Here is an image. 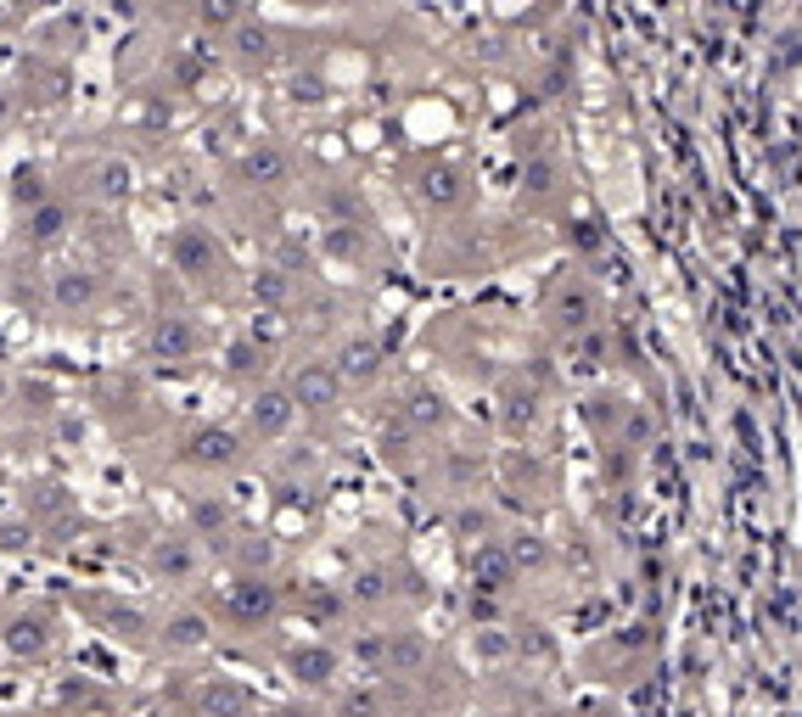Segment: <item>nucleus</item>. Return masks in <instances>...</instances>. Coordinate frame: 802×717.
<instances>
[{
  "mask_svg": "<svg viewBox=\"0 0 802 717\" xmlns=\"http://www.w3.org/2000/svg\"><path fill=\"white\" fill-rule=\"evenodd\" d=\"M292 398H298L303 409H326V404H337V370H326V365H303L298 376H292Z\"/></svg>",
  "mask_w": 802,
  "mask_h": 717,
  "instance_id": "obj_1",
  "label": "nucleus"
},
{
  "mask_svg": "<svg viewBox=\"0 0 802 717\" xmlns=\"http://www.w3.org/2000/svg\"><path fill=\"white\" fill-rule=\"evenodd\" d=\"M169 258H174V269H186V275H202V269L214 264V241L202 236V230H174Z\"/></svg>",
  "mask_w": 802,
  "mask_h": 717,
  "instance_id": "obj_2",
  "label": "nucleus"
},
{
  "mask_svg": "<svg viewBox=\"0 0 802 717\" xmlns=\"http://www.w3.org/2000/svg\"><path fill=\"white\" fill-rule=\"evenodd\" d=\"M292 409H298V398H292V393H258L253 432L258 437H281V432H287V421H292Z\"/></svg>",
  "mask_w": 802,
  "mask_h": 717,
  "instance_id": "obj_3",
  "label": "nucleus"
},
{
  "mask_svg": "<svg viewBox=\"0 0 802 717\" xmlns=\"http://www.w3.org/2000/svg\"><path fill=\"white\" fill-rule=\"evenodd\" d=\"M230 611H236V622H258L275 611V589L270 583H236V594H230Z\"/></svg>",
  "mask_w": 802,
  "mask_h": 717,
  "instance_id": "obj_4",
  "label": "nucleus"
},
{
  "mask_svg": "<svg viewBox=\"0 0 802 717\" xmlns=\"http://www.w3.org/2000/svg\"><path fill=\"white\" fill-rule=\"evenodd\" d=\"M191 460H197V465H230V460H236V437L219 432V426H214V432H197V437H191Z\"/></svg>",
  "mask_w": 802,
  "mask_h": 717,
  "instance_id": "obj_5",
  "label": "nucleus"
},
{
  "mask_svg": "<svg viewBox=\"0 0 802 717\" xmlns=\"http://www.w3.org/2000/svg\"><path fill=\"white\" fill-rule=\"evenodd\" d=\"M6 650H12V656H40L45 650V622L40 617H17L12 628H6Z\"/></svg>",
  "mask_w": 802,
  "mask_h": 717,
  "instance_id": "obj_6",
  "label": "nucleus"
},
{
  "mask_svg": "<svg viewBox=\"0 0 802 717\" xmlns=\"http://www.w3.org/2000/svg\"><path fill=\"white\" fill-rule=\"evenodd\" d=\"M292 673L303 678V684H326L331 673H337V656H331V650H298V656H292Z\"/></svg>",
  "mask_w": 802,
  "mask_h": 717,
  "instance_id": "obj_7",
  "label": "nucleus"
},
{
  "mask_svg": "<svg viewBox=\"0 0 802 717\" xmlns=\"http://www.w3.org/2000/svg\"><path fill=\"white\" fill-rule=\"evenodd\" d=\"M152 353H163V359H186V353H191V325L163 320L158 331H152Z\"/></svg>",
  "mask_w": 802,
  "mask_h": 717,
  "instance_id": "obj_8",
  "label": "nucleus"
},
{
  "mask_svg": "<svg viewBox=\"0 0 802 717\" xmlns=\"http://www.w3.org/2000/svg\"><path fill=\"white\" fill-rule=\"evenodd\" d=\"M247 174L258 185H281L287 180V157L275 152V146H258V152H247Z\"/></svg>",
  "mask_w": 802,
  "mask_h": 717,
  "instance_id": "obj_9",
  "label": "nucleus"
},
{
  "mask_svg": "<svg viewBox=\"0 0 802 717\" xmlns=\"http://www.w3.org/2000/svg\"><path fill=\"white\" fill-rule=\"evenodd\" d=\"M90 297H96V275H85V269H79V275H57V303L62 309H85Z\"/></svg>",
  "mask_w": 802,
  "mask_h": 717,
  "instance_id": "obj_10",
  "label": "nucleus"
},
{
  "mask_svg": "<svg viewBox=\"0 0 802 717\" xmlns=\"http://www.w3.org/2000/svg\"><path fill=\"white\" fill-rule=\"evenodd\" d=\"M62 225H68V208H62V202H34V213H29V236L34 241L62 236Z\"/></svg>",
  "mask_w": 802,
  "mask_h": 717,
  "instance_id": "obj_11",
  "label": "nucleus"
},
{
  "mask_svg": "<svg viewBox=\"0 0 802 717\" xmlns=\"http://www.w3.org/2000/svg\"><path fill=\"white\" fill-rule=\"evenodd\" d=\"M421 661H427V645H421V639H387V667H393V673H410Z\"/></svg>",
  "mask_w": 802,
  "mask_h": 717,
  "instance_id": "obj_12",
  "label": "nucleus"
},
{
  "mask_svg": "<svg viewBox=\"0 0 802 717\" xmlns=\"http://www.w3.org/2000/svg\"><path fill=\"white\" fill-rule=\"evenodd\" d=\"M169 639H174V645H202V617H174L169 622Z\"/></svg>",
  "mask_w": 802,
  "mask_h": 717,
  "instance_id": "obj_13",
  "label": "nucleus"
},
{
  "mask_svg": "<svg viewBox=\"0 0 802 717\" xmlns=\"http://www.w3.org/2000/svg\"><path fill=\"white\" fill-rule=\"evenodd\" d=\"M158 566H163V572H174V577H186V572H191V555H186L180 544H163V549H158Z\"/></svg>",
  "mask_w": 802,
  "mask_h": 717,
  "instance_id": "obj_14",
  "label": "nucleus"
},
{
  "mask_svg": "<svg viewBox=\"0 0 802 717\" xmlns=\"http://www.w3.org/2000/svg\"><path fill=\"white\" fill-rule=\"evenodd\" d=\"M124 185H129V174L118 169V163H107V169H101V191H107V197H124Z\"/></svg>",
  "mask_w": 802,
  "mask_h": 717,
  "instance_id": "obj_15",
  "label": "nucleus"
},
{
  "mask_svg": "<svg viewBox=\"0 0 802 717\" xmlns=\"http://www.w3.org/2000/svg\"><path fill=\"white\" fill-rule=\"evenodd\" d=\"M17 197H23V202H45V185H40V174H23V180H17Z\"/></svg>",
  "mask_w": 802,
  "mask_h": 717,
  "instance_id": "obj_16",
  "label": "nucleus"
},
{
  "mask_svg": "<svg viewBox=\"0 0 802 717\" xmlns=\"http://www.w3.org/2000/svg\"><path fill=\"white\" fill-rule=\"evenodd\" d=\"M236 40H242V51H247V57H258V51H264V29H242Z\"/></svg>",
  "mask_w": 802,
  "mask_h": 717,
  "instance_id": "obj_17",
  "label": "nucleus"
},
{
  "mask_svg": "<svg viewBox=\"0 0 802 717\" xmlns=\"http://www.w3.org/2000/svg\"><path fill=\"white\" fill-rule=\"evenodd\" d=\"M6 118H12V96H6V90H0V124H6Z\"/></svg>",
  "mask_w": 802,
  "mask_h": 717,
  "instance_id": "obj_18",
  "label": "nucleus"
},
{
  "mask_svg": "<svg viewBox=\"0 0 802 717\" xmlns=\"http://www.w3.org/2000/svg\"><path fill=\"white\" fill-rule=\"evenodd\" d=\"M0 398H6V381H0Z\"/></svg>",
  "mask_w": 802,
  "mask_h": 717,
  "instance_id": "obj_19",
  "label": "nucleus"
}]
</instances>
